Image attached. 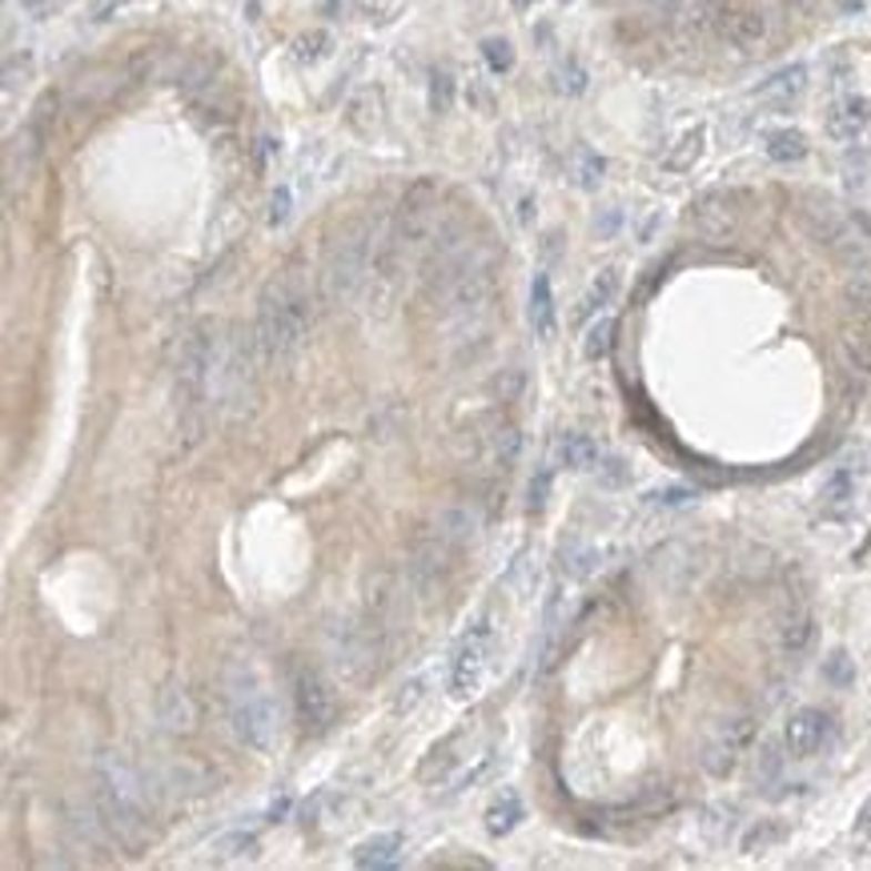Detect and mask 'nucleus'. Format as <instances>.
Listing matches in <instances>:
<instances>
[{"label":"nucleus","instance_id":"39448f33","mask_svg":"<svg viewBox=\"0 0 871 871\" xmlns=\"http://www.w3.org/2000/svg\"><path fill=\"white\" fill-rule=\"evenodd\" d=\"M490 642H494L490 619H478L470 630H466V639L458 642V651H454V662H450L454 699H470V695H478V687H483V679H486V667H490Z\"/></svg>","mask_w":871,"mask_h":871},{"label":"nucleus","instance_id":"5701e85b","mask_svg":"<svg viewBox=\"0 0 871 871\" xmlns=\"http://www.w3.org/2000/svg\"><path fill=\"white\" fill-rule=\"evenodd\" d=\"M619 270L610 265V270H602L595 282H590V290H587V297H583V305H578V322H587L590 314H599V310H607L610 302H615V294H619Z\"/></svg>","mask_w":871,"mask_h":871},{"label":"nucleus","instance_id":"72a5a7b5","mask_svg":"<svg viewBox=\"0 0 871 871\" xmlns=\"http://www.w3.org/2000/svg\"><path fill=\"white\" fill-rule=\"evenodd\" d=\"M639 4H647L662 21H682L691 12V0H639Z\"/></svg>","mask_w":871,"mask_h":871},{"label":"nucleus","instance_id":"9d476101","mask_svg":"<svg viewBox=\"0 0 871 871\" xmlns=\"http://www.w3.org/2000/svg\"><path fill=\"white\" fill-rule=\"evenodd\" d=\"M711 24L727 44H736V49H743V53L759 49L763 37H767L763 12H756V9H715Z\"/></svg>","mask_w":871,"mask_h":871},{"label":"nucleus","instance_id":"dca6fc26","mask_svg":"<svg viewBox=\"0 0 871 871\" xmlns=\"http://www.w3.org/2000/svg\"><path fill=\"white\" fill-rule=\"evenodd\" d=\"M158 719L165 731H173V736H185V731H193V723H198V711H193V699L185 687H165L158 699Z\"/></svg>","mask_w":871,"mask_h":871},{"label":"nucleus","instance_id":"b1692460","mask_svg":"<svg viewBox=\"0 0 871 871\" xmlns=\"http://www.w3.org/2000/svg\"><path fill=\"white\" fill-rule=\"evenodd\" d=\"M518 819H523V799H518L515 791H506V796L486 811V831H490V835H506V831L518 828Z\"/></svg>","mask_w":871,"mask_h":871},{"label":"nucleus","instance_id":"0eeeda50","mask_svg":"<svg viewBox=\"0 0 871 871\" xmlns=\"http://www.w3.org/2000/svg\"><path fill=\"white\" fill-rule=\"evenodd\" d=\"M756 739V719L751 715H736L715 727L711 739L703 743V771L715 779H727L739 767V759L747 756V747Z\"/></svg>","mask_w":871,"mask_h":871},{"label":"nucleus","instance_id":"79ce46f5","mask_svg":"<svg viewBox=\"0 0 871 871\" xmlns=\"http://www.w3.org/2000/svg\"><path fill=\"white\" fill-rule=\"evenodd\" d=\"M490 763H494V756H483V759H478V763H474L470 771H466V776L458 779V788H470V783H478V779H483L486 771H490Z\"/></svg>","mask_w":871,"mask_h":871},{"label":"nucleus","instance_id":"a19ab883","mask_svg":"<svg viewBox=\"0 0 871 871\" xmlns=\"http://www.w3.org/2000/svg\"><path fill=\"white\" fill-rule=\"evenodd\" d=\"M290 217V193H273V205H270V225H282Z\"/></svg>","mask_w":871,"mask_h":871},{"label":"nucleus","instance_id":"393cba45","mask_svg":"<svg viewBox=\"0 0 871 871\" xmlns=\"http://www.w3.org/2000/svg\"><path fill=\"white\" fill-rule=\"evenodd\" d=\"M783 840H788V828H783L779 819H759L756 828L743 835V851L747 855H759V851L776 848V843H783Z\"/></svg>","mask_w":871,"mask_h":871},{"label":"nucleus","instance_id":"7c9ffc66","mask_svg":"<svg viewBox=\"0 0 871 871\" xmlns=\"http://www.w3.org/2000/svg\"><path fill=\"white\" fill-rule=\"evenodd\" d=\"M602 173H607L602 158H595V153L583 149V153H578V185H583V190H595V185L602 181Z\"/></svg>","mask_w":871,"mask_h":871},{"label":"nucleus","instance_id":"4468645a","mask_svg":"<svg viewBox=\"0 0 871 871\" xmlns=\"http://www.w3.org/2000/svg\"><path fill=\"white\" fill-rule=\"evenodd\" d=\"M483 530V515L474 506H446L438 518H434V535L446 538L450 546H466L478 538Z\"/></svg>","mask_w":871,"mask_h":871},{"label":"nucleus","instance_id":"f257e3e1","mask_svg":"<svg viewBox=\"0 0 871 871\" xmlns=\"http://www.w3.org/2000/svg\"><path fill=\"white\" fill-rule=\"evenodd\" d=\"M93 808L105 819L109 835L121 848H136L149 835V816L158 803V788L153 779L141 771L136 763H129L121 751H105L93 763Z\"/></svg>","mask_w":871,"mask_h":871},{"label":"nucleus","instance_id":"6ab92c4d","mask_svg":"<svg viewBox=\"0 0 871 871\" xmlns=\"http://www.w3.org/2000/svg\"><path fill=\"white\" fill-rule=\"evenodd\" d=\"M803 89H808V69L803 64H788V69H779V73H771L759 84V97L776 101V105H791Z\"/></svg>","mask_w":871,"mask_h":871},{"label":"nucleus","instance_id":"1a4fd4ad","mask_svg":"<svg viewBox=\"0 0 871 871\" xmlns=\"http://www.w3.org/2000/svg\"><path fill=\"white\" fill-rule=\"evenodd\" d=\"M831 739V715L819 707H799L783 727V747L791 759H811L819 756Z\"/></svg>","mask_w":871,"mask_h":871},{"label":"nucleus","instance_id":"c85d7f7f","mask_svg":"<svg viewBox=\"0 0 871 871\" xmlns=\"http://www.w3.org/2000/svg\"><path fill=\"white\" fill-rule=\"evenodd\" d=\"M855 494V478H851V470H835L828 478V486H823V503L828 506H843Z\"/></svg>","mask_w":871,"mask_h":871},{"label":"nucleus","instance_id":"ea45409f","mask_svg":"<svg viewBox=\"0 0 871 871\" xmlns=\"http://www.w3.org/2000/svg\"><path fill=\"white\" fill-rule=\"evenodd\" d=\"M655 503H662V506H687L695 498L691 490H682V486H675V490H662V494H651Z\"/></svg>","mask_w":871,"mask_h":871},{"label":"nucleus","instance_id":"f704fd0d","mask_svg":"<svg viewBox=\"0 0 871 871\" xmlns=\"http://www.w3.org/2000/svg\"><path fill=\"white\" fill-rule=\"evenodd\" d=\"M483 57L490 61L494 73H506V69L515 64V49H510L506 41H486V44H483Z\"/></svg>","mask_w":871,"mask_h":871},{"label":"nucleus","instance_id":"a878e982","mask_svg":"<svg viewBox=\"0 0 871 871\" xmlns=\"http://www.w3.org/2000/svg\"><path fill=\"white\" fill-rule=\"evenodd\" d=\"M257 851V835L253 831H233V835H221L213 843V855L217 860H242V855H253Z\"/></svg>","mask_w":871,"mask_h":871},{"label":"nucleus","instance_id":"58836bf2","mask_svg":"<svg viewBox=\"0 0 871 871\" xmlns=\"http://www.w3.org/2000/svg\"><path fill=\"white\" fill-rule=\"evenodd\" d=\"M546 494H550V470H538L535 483H530V510H543Z\"/></svg>","mask_w":871,"mask_h":871},{"label":"nucleus","instance_id":"cd10ccee","mask_svg":"<svg viewBox=\"0 0 871 871\" xmlns=\"http://www.w3.org/2000/svg\"><path fill=\"white\" fill-rule=\"evenodd\" d=\"M518 454H523V434L515 426H503V431L494 434V463L503 466V470H510L518 463Z\"/></svg>","mask_w":871,"mask_h":871},{"label":"nucleus","instance_id":"49530a36","mask_svg":"<svg viewBox=\"0 0 871 871\" xmlns=\"http://www.w3.org/2000/svg\"><path fill=\"white\" fill-rule=\"evenodd\" d=\"M843 9H860V0H840Z\"/></svg>","mask_w":871,"mask_h":871},{"label":"nucleus","instance_id":"aec40b11","mask_svg":"<svg viewBox=\"0 0 871 871\" xmlns=\"http://www.w3.org/2000/svg\"><path fill=\"white\" fill-rule=\"evenodd\" d=\"M763 153L776 165H796V161L808 158V136L799 133V129H771L763 136Z\"/></svg>","mask_w":871,"mask_h":871},{"label":"nucleus","instance_id":"7ed1b4c3","mask_svg":"<svg viewBox=\"0 0 871 871\" xmlns=\"http://www.w3.org/2000/svg\"><path fill=\"white\" fill-rule=\"evenodd\" d=\"M225 711H230V727L242 747H250L257 756H270L277 747V739H282V711L273 703V695L250 671L230 675V682H225Z\"/></svg>","mask_w":871,"mask_h":871},{"label":"nucleus","instance_id":"6e6552de","mask_svg":"<svg viewBox=\"0 0 871 871\" xmlns=\"http://www.w3.org/2000/svg\"><path fill=\"white\" fill-rule=\"evenodd\" d=\"M294 707H297V719H302L305 731L322 736V731H330L337 719V691L326 682V675L302 667V671L294 675Z\"/></svg>","mask_w":871,"mask_h":871},{"label":"nucleus","instance_id":"2eb2a0df","mask_svg":"<svg viewBox=\"0 0 871 871\" xmlns=\"http://www.w3.org/2000/svg\"><path fill=\"white\" fill-rule=\"evenodd\" d=\"M811 639H816V619H811L808 607H796V610H788V615L779 619V635H776L779 655L799 659V655L811 647Z\"/></svg>","mask_w":871,"mask_h":871},{"label":"nucleus","instance_id":"c03bdc74","mask_svg":"<svg viewBox=\"0 0 871 871\" xmlns=\"http://www.w3.org/2000/svg\"><path fill=\"white\" fill-rule=\"evenodd\" d=\"M406 691H409V695H402L398 703H394V711H398V715H402V711H414V703L422 699V682H409Z\"/></svg>","mask_w":871,"mask_h":871},{"label":"nucleus","instance_id":"473e14b6","mask_svg":"<svg viewBox=\"0 0 871 871\" xmlns=\"http://www.w3.org/2000/svg\"><path fill=\"white\" fill-rule=\"evenodd\" d=\"M454 105V77L450 73H434L431 81V109L434 113H446Z\"/></svg>","mask_w":871,"mask_h":871},{"label":"nucleus","instance_id":"37998d69","mask_svg":"<svg viewBox=\"0 0 871 871\" xmlns=\"http://www.w3.org/2000/svg\"><path fill=\"white\" fill-rule=\"evenodd\" d=\"M563 89H567V93H583V89H587V73H583L578 64H570V73H563Z\"/></svg>","mask_w":871,"mask_h":871},{"label":"nucleus","instance_id":"f3484780","mask_svg":"<svg viewBox=\"0 0 871 871\" xmlns=\"http://www.w3.org/2000/svg\"><path fill=\"white\" fill-rule=\"evenodd\" d=\"M402 851H406V840H402L398 831H386V835H374V840L357 843L354 848V863L357 868H398L402 863Z\"/></svg>","mask_w":871,"mask_h":871},{"label":"nucleus","instance_id":"9b49d317","mask_svg":"<svg viewBox=\"0 0 871 871\" xmlns=\"http://www.w3.org/2000/svg\"><path fill=\"white\" fill-rule=\"evenodd\" d=\"M871 125V101L868 97H840V101H831L828 117H823V129H828L831 141H840V145H851V141H860Z\"/></svg>","mask_w":871,"mask_h":871},{"label":"nucleus","instance_id":"a211bd4d","mask_svg":"<svg viewBox=\"0 0 871 871\" xmlns=\"http://www.w3.org/2000/svg\"><path fill=\"white\" fill-rule=\"evenodd\" d=\"M555 458H558V466H567V470H575V474L599 470V463H602L595 438H590V434H578V431H567L563 438H558Z\"/></svg>","mask_w":871,"mask_h":871},{"label":"nucleus","instance_id":"423d86ee","mask_svg":"<svg viewBox=\"0 0 871 871\" xmlns=\"http://www.w3.org/2000/svg\"><path fill=\"white\" fill-rule=\"evenodd\" d=\"M378 655H382V627H374V622H366V627L346 622V627L334 630V662L354 682H366L378 675Z\"/></svg>","mask_w":871,"mask_h":871},{"label":"nucleus","instance_id":"a18cd8bd","mask_svg":"<svg viewBox=\"0 0 871 871\" xmlns=\"http://www.w3.org/2000/svg\"><path fill=\"white\" fill-rule=\"evenodd\" d=\"M21 4H24V12H29V17H37V21L53 12V0H21Z\"/></svg>","mask_w":871,"mask_h":871},{"label":"nucleus","instance_id":"4be33fe9","mask_svg":"<svg viewBox=\"0 0 871 871\" xmlns=\"http://www.w3.org/2000/svg\"><path fill=\"white\" fill-rule=\"evenodd\" d=\"M703 149H707V129H699V125L687 129V133L671 145V153L662 158V169H667V173H687L695 161L703 158Z\"/></svg>","mask_w":871,"mask_h":871},{"label":"nucleus","instance_id":"e433bc0d","mask_svg":"<svg viewBox=\"0 0 871 871\" xmlns=\"http://www.w3.org/2000/svg\"><path fill=\"white\" fill-rule=\"evenodd\" d=\"M848 357L855 369H871V337H848Z\"/></svg>","mask_w":871,"mask_h":871},{"label":"nucleus","instance_id":"c9c22d12","mask_svg":"<svg viewBox=\"0 0 871 871\" xmlns=\"http://www.w3.org/2000/svg\"><path fill=\"white\" fill-rule=\"evenodd\" d=\"M823 675H828L835 687H848V682H851V659L843 651H835L828 659V667H823Z\"/></svg>","mask_w":871,"mask_h":871},{"label":"nucleus","instance_id":"f03ea898","mask_svg":"<svg viewBox=\"0 0 871 871\" xmlns=\"http://www.w3.org/2000/svg\"><path fill=\"white\" fill-rule=\"evenodd\" d=\"M310 294L297 277H273L262 290L257 302V326H253V342L262 354L265 369H290L302 357L305 342H310Z\"/></svg>","mask_w":871,"mask_h":871},{"label":"nucleus","instance_id":"20e7f679","mask_svg":"<svg viewBox=\"0 0 871 871\" xmlns=\"http://www.w3.org/2000/svg\"><path fill=\"white\" fill-rule=\"evenodd\" d=\"M374 230L366 221H354L342 230L334 245L326 253V265H322V297L330 305H346L357 297V290L366 285L369 262H374Z\"/></svg>","mask_w":871,"mask_h":871},{"label":"nucleus","instance_id":"4c0bfd02","mask_svg":"<svg viewBox=\"0 0 871 871\" xmlns=\"http://www.w3.org/2000/svg\"><path fill=\"white\" fill-rule=\"evenodd\" d=\"M326 53V32H310V37H302V41H297V57H310V61H314V57H322Z\"/></svg>","mask_w":871,"mask_h":871},{"label":"nucleus","instance_id":"c756f323","mask_svg":"<svg viewBox=\"0 0 871 871\" xmlns=\"http://www.w3.org/2000/svg\"><path fill=\"white\" fill-rule=\"evenodd\" d=\"M779 771H783V756L776 743H767L756 759V783H771V779H779Z\"/></svg>","mask_w":871,"mask_h":871},{"label":"nucleus","instance_id":"bb28decb","mask_svg":"<svg viewBox=\"0 0 871 871\" xmlns=\"http://www.w3.org/2000/svg\"><path fill=\"white\" fill-rule=\"evenodd\" d=\"M615 346V317H599L595 326L587 330V342H583V354L595 362V357H607V350Z\"/></svg>","mask_w":871,"mask_h":871},{"label":"nucleus","instance_id":"ddd939ff","mask_svg":"<svg viewBox=\"0 0 871 871\" xmlns=\"http://www.w3.org/2000/svg\"><path fill=\"white\" fill-rule=\"evenodd\" d=\"M526 317H530V330H535L543 342H550V337H555L558 310H555V290H550V277H546V273H535V282H530Z\"/></svg>","mask_w":871,"mask_h":871},{"label":"nucleus","instance_id":"412c9836","mask_svg":"<svg viewBox=\"0 0 871 871\" xmlns=\"http://www.w3.org/2000/svg\"><path fill=\"white\" fill-rule=\"evenodd\" d=\"M599 567H602V550H599V546L570 543V546H563V550H558V570H563L567 578H575V583L590 578Z\"/></svg>","mask_w":871,"mask_h":871},{"label":"nucleus","instance_id":"2f4dec72","mask_svg":"<svg viewBox=\"0 0 871 871\" xmlns=\"http://www.w3.org/2000/svg\"><path fill=\"white\" fill-rule=\"evenodd\" d=\"M630 483V466L622 463V458H602L599 463V486H607V490H619V486Z\"/></svg>","mask_w":871,"mask_h":871},{"label":"nucleus","instance_id":"f8f14e48","mask_svg":"<svg viewBox=\"0 0 871 871\" xmlns=\"http://www.w3.org/2000/svg\"><path fill=\"white\" fill-rule=\"evenodd\" d=\"M691 221L707 242H727V237L736 233V210H731V201L719 198V193H711V198L699 201V205L691 210Z\"/></svg>","mask_w":871,"mask_h":871}]
</instances>
